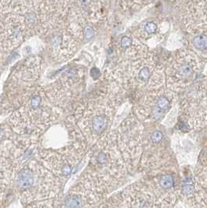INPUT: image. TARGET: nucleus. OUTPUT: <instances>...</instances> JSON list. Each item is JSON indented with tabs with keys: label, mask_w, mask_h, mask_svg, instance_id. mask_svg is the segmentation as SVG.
Listing matches in <instances>:
<instances>
[{
	"label": "nucleus",
	"mask_w": 207,
	"mask_h": 208,
	"mask_svg": "<svg viewBox=\"0 0 207 208\" xmlns=\"http://www.w3.org/2000/svg\"><path fill=\"white\" fill-rule=\"evenodd\" d=\"M198 62L196 56L188 52H179L166 70L168 86L172 91H181L196 81L198 75Z\"/></svg>",
	"instance_id": "f257e3e1"
},
{
	"label": "nucleus",
	"mask_w": 207,
	"mask_h": 208,
	"mask_svg": "<svg viewBox=\"0 0 207 208\" xmlns=\"http://www.w3.org/2000/svg\"><path fill=\"white\" fill-rule=\"evenodd\" d=\"M127 74L128 81L136 88L156 90L163 85L165 73L162 66L155 63L150 56H143L133 61Z\"/></svg>",
	"instance_id": "f03ea898"
},
{
	"label": "nucleus",
	"mask_w": 207,
	"mask_h": 208,
	"mask_svg": "<svg viewBox=\"0 0 207 208\" xmlns=\"http://www.w3.org/2000/svg\"><path fill=\"white\" fill-rule=\"evenodd\" d=\"M108 2L109 0H76L73 7L70 9L69 20H70L69 24V28L71 31L78 26L73 36L76 37L78 30L81 28L83 24H84V29L89 27L88 23H91V27H94L92 24H97L103 20L107 16L106 10Z\"/></svg>",
	"instance_id": "7ed1b4c3"
},
{
	"label": "nucleus",
	"mask_w": 207,
	"mask_h": 208,
	"mask_svg": "<svg viewBox=\"0 0 207 208\" xmlns=\"http://www.w3.org/2000/svg\"><path fill=\"white\" fill-rule=\"evenodd\" d=\"M171 93L162 89V88L152 90L146 97L144 102V106L146 108V115H150L155 121L161 119L171 108Z\"/></svg>",
	"instance_id": "20e7f679"
},
{
	"label": "nucleus",
	"mask_w": 207,
	"mask_h": 208,
	"mask_svg": "<svg viewBox=\"0 0 207 208\" xmlns=\"http://www.w3.org/2000/svg\"><path fill=\"white\" fill-rule=\"evenodd\" d=\"M206 0H196L186 6V13H188L185 16L188 22H185V25L188 31L196 35L198 34V31H202L203 27L204 28L206 27Z\"/></svg>",
	"instance_id": "39448f33"
},
{
	"label": "nucleus",
	"mask_w": 207,
	"mask_h": 208,
	"mask_svg": "<svg viewBox=\"0 0 207 208\" xmlns=\"http://www.w3.org/2000/svg\"><path fill=\"white\" fill-rule=\"evenodd\" d=\"M87 118H90V132L95 135L103 133L108 127L110 121V112L107 108L96 106L87 112Z\"/></svg>",
	"instance_id": "423d86ee"
},
{
	"label": "nucleus",
	"mask_w": 207,
	"mask_h": 208,
	"mask_svg": "<svg viewBox=\"0 0 207 208\" xmlns=\"http://www.w3.org/2000/svg\"><path fill=\"white\" fill-rule=\"evenodd\" d=\"M18 185L20 188L28 189L33 186L34 182V175L31 169H24L20 171L17 177Z\"/></svg>",
	"instance_id": "0eeeda50"
},
{
	"label": "nucleus",
	"mask_w": 207,
	"mask_h": 208,
	"mask_svg": "<svg viewBox=\"0 0 207 208\" xmlns=\"http://www.w3.org/2000/svg\"><path fill=\"white\" fill-rule=\"evenodd\" d=\"M84 199L81 196L72 194L66 197L65 199L63 208H84Z\"/></svg>",
	"instance_id": "6e6552de"
},
{
	"label": "nucleus",
	"mask_w": 207,
	"mask_h": 208,
	"mask_svg": "<svg viewBox=\"0 0 207 208\" xmlns=\"http://www.w3.org/2000/svg\"><path fill=\"white\" fill-rule=\"evenodd\" d=\"M192 46L197 51L205 52L206 50V34H197L192 39Z\"/></svg>",
	"instance_id": "1a4fd4ad"
},
{
	"label": "nucleus",
	"mask_w": 207,
	"mask_h": 208,
	"mask_svg": "<svg viewBox=\"0 0 207 208\" xmlns=\"http://www.w3.org/2000/svg\"><path fill=\"white\" fill-rule=\"evenodd\" d=\"M160 185L163 189H171L174 185V179L171 175H163L160 179Z\"/></svg>",
	"instance_id": "9d476101"
},
{
	"label": "nucleus",
	"mask_w": 207,
	"mask_h": 208,
	"mask_svg": "<svg viewBox=\"0 0 207 208\" xmlns=\"http://www.w3.org/2000/svg\"><path fill=\"white\" fill-rule=\"evenodd\" d=\"M158 27L155 24L154 22L150 21V22H146L144 25V31L147 34H153L157 31Z\"/></svg>",
	"instance_id": "9b49d317"
},
{
	"label": "nucleus",
	"mask_w": 207,
	"mask_h": 208,
	"mask_svg": "<svg viewBox=\"0 0 207 208\" xmlns=\"http://www.w3.org/2000/svg\"><path fill=\"white\" fill-rule=\"evenodd\" d=\"M133 44V39L132 37H128V36H124L121 37L120 44H121V48L122 50H125L126 48L131 47Z\"/></svg>",
	"instance_id": "f8f14e48"
},
{
	"label": "nucleus",
	"mask_w": 207,
	"mask_h": 208,
	"mask_svg": "<svg viewBox=\"0 0 207 208\" xmlns=\"http://www.w3.org/2000/svg\"><path fill=\"white\" fill-rule=\"evenodd\" d=\"M95 33V30L92 27H86L84 29L83 31V37L84 40H90L91 39Z\"/></svg>",
	"instance_id": "ddd939ff"
},
{
	"label": "nucleus",
	"mask_w": 207,
	"mask_h": 208,
	"mask_svg": "<svg viewBox=\"0 0 207 208\" xmlns=\"http://www.w3.org/2000/svg\"><path fill=\"white\" fill-rule=\"evenodd\" d=\"M41 98L39 95H34L31 100V107L32 109L35 110L39 108L40 105L41 104Z\"/></svg>",
	"instance_id": "4468645a"
},
{
	"label": "nucleus",
	"mask_w": 207,
	"mask_h": 208,
	"mask_svg": "<svg viewBox=\"0 0 207 208\" xmlns=\"http://www.w3.org/2000/svg\"><path fill=\"white\" fill-rule=\"evenodd\" d=\"M195 189H196V188H195V186L193 185H185L182 187V193L183 194H185L186 196H190L194 193Z\"/></svg>",
	"instance_id": "2eb2a0df"
},
{
	"label": "nucleus",
	"mask_w": 207,
	"mask_h": 208,
	"mask_svg": "<svg viewBox=\"0 0 207 208\" xmlns=\"http://www.w3.org/2000/svg\"><path fill=\"white\" fill-rule=\"evenodd\" d=\"M163 137V133H162L161 132L156 130V131L153 132L152 133V135H151V140H152V142L153 143H159L160 141L162 140Z\"/></svg>",
	"instance_id": "dca6fc26"
}]
</instances>
